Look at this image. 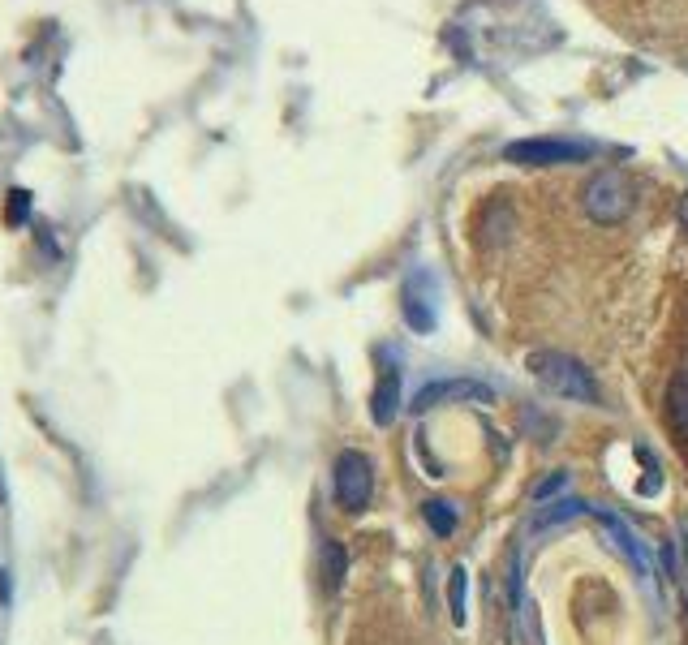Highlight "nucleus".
Instances as JSON below:
<instances>
[{"instance_id":"nucleus-5","label":"nucleus","mask_w":688,"mask_h":645,"mask_svg":"<svg viewBox=\"0 0 688 645\" xmlns=\"http://www.w3.org/2000/svg\"><path fill=\"white\" fill-rule=\"evenodd\" d=\"M452 400H478V405H491L495 392L486 383L478 379H435V383H426L418 396H413V413H430L435 405H452Z\"/></svg>"},{"instance_id":"nucleus-1","label":"nucleus","mask_w":688,"mask_h":645,"mask_svg":"<svg viewBox=\"0 0 688 645\" xmlns=\"http://www.w3.org/2000/svg\"><path fill=\"white\" fill-rule=\"evenodd\" d=\"M529 375L547 387V392L564 396V400H577V405H598L594 375L577 362V357H568V353H555V349L529 353Z\"/></svg>"},{"instance_id":"nucleus-13","label":"nucleus","mask_w":688,"mask_h":645,"mask_svg":"<svg viewBox=\"0 0 688 645\" xmlns=\"http://www.w3.org/2000/svg\"><path fill=\"white\" fill-rule=\"evenodd\" d=\"M671 426L680 430V435H688V379H676L671 383Z\"/></svg>"},{"instance_id":"nucleus-14","label":"nucleus","mask_w":688,"mask_h":645,"mask_svg":"<svg viewBox=\"0 0 688 645\" xmlns=\"http://www.w3.org/2000/svg\"><path fill=\"white\" fill-rule=\"evenodd\" d=\"M564 486H568V473H564V469H555L551 478H542V482L534 486V499H538V504H547V499H551L555 491H564Z\"/></svg>"},{"instance_id":"nucleus-3","label":"nucleus","mask_w":688,"mask_h":645,"mask_svg":"<svg viewBox=\"0 0 688 645\" xmlns=\"http://www.w3.org/2000/svg\"><path fill=\"white\" fill-rule=\"evenodd\" d=\"M594 147L590 142H572V138H521L504 147V164L516 168H555V164H581L590 160Z\"/></svg>"},{"instance_id":"nucleus-6","label":"nucleus","mask_w":688,"mask_h":645,"mask_svg":"<svg viewBox=\"0 0 688 645\" xmlns=\"http://www.w3.org/2000/svg\"><path fill=\"white\" fill-rule=\"evenodd\" d=\"M400 310L413 332H435V280L430 271H413L400 289Z\"/></svg>"},{"instance_id":"nucleus-17","label":"nucleus","mask_w":688,"mask_h":645,"mask_svg":"<svg viewBox=\"0 0 688 645\" xmlns=\"http://www.w3.org/2000/svg\"><path fill=\"white\" fill-rule=\"evenodd\" d=\"M0 602H9V572H0Z\"/></svg>"},{"instance_id":"nucleus-4","label":"nucleus","mask_w":688,"mask_h":645,"mask_svg":"<svg viewBox=\"0 0 688 645\" xmlns=\"http://www.w3.org/2000/svg\"><path fill=\"white\" fill-rule=\"evenodd\" d=\"M332 486H336V504L344 512H362L370 504V495H375V465H370V456L357 448H344L336 456Z\"/></svg>"},{"instance_id":"nucleus-8","label":"nucleus","mask_w":688,"mask_h":645,"mask_svg":"<svg viewBox=\"0 0 688 645\" xmlns=\"http://www.w3.org/2000/svg\"><path fill=\"white\" fill-rule=\"evenodd\" d=\"M370 413H375V426H392L396 413H400V370L387 366L379 383H375V396H370Z\"/></svg>"},{"instance_id":"nucleus-18","label":"nucleus","mask_w":688,"mask_h":645,"mask_svg":"<svg viewBox=\"0 0 688 645\" xmlns=\"http://www.w3.org/2000/svg\"><path fill=\"white\" fill-rule=\"evenodd\" d=\"M680 215H684V228H688V198H684V203H680Z\"/></svg>"},{"instance_id":"nucleus-9","label":"nucleus","mask_w":688,"mask_h":645,"mask_svg":"<svg viewBox=\"0 0 688 645\" xmlns=\"http://www.w3.org/2000/svg\"><path fill=\"white\" fill-rule=\"evenodd\" d=\"M590 512V504L577 495H564V499H555V504H538V516H534V529H555V525H568V521H577V516Z\"/></svg>"},{"instance_id":"nucleus-10","label":"nucleus","mask_w":688,"mask_h":645,"mask_svg":"<svg viewBox=\"0 0 688 645\" xmlns=\"http://www.w3.org/2000/svg\"><path fill=\"white\" fill-rule=\"evenodd\" d=\"M344 568H349V559H344V547L332 538V542H323V585H327V594H336L340 585H344Z\"/></svg>"},{"instance_id":"nucleus-16","label":"nucleus","mask_w":688,"mask_h":645,"mask_svg":"<svg viewBox=\"0 0 688 645\" xmlns=\"http://www.w3.org/2000/svg\"><path fill=\"white\" fill-rule=\"evenodd\" d=\"M663 564H667V572H671V577H676V572H680V559H676V547H671V542L663 547Z\"/></svg>"},{"instance_id":"nucleus-11","label":"nucleus","mask_w":688,"mask_h":645,"mask_svg":"<svg viewBox=\"0 0 688 645\" xmlns=\"http://www.w3.org/2000/svg\"><path fill=\"white\" fill-rule=\"evenodd\" d=\"M422 516H426V525L435 529L439 538L456 534V504H448V499H430V504H422Z\"/></svg>"},{"instance_id":"nucleus-15","label":"nucleus","mask_w":688,"mask_h":645,"mask_svg":"<svg viewBox=\"0 0 688 645\" xmlns=\"http://www.w3.org/2000/svg\"><path fill=\"white\" fill-rule=\"evenodd\" d=\"M26 211H31V194H26V190H18V194H13V224H22L26 220Z\"/></svg>"},{"instance_id":"nucleus-2","label":"nucleus","mask_w":688,"mask_h":645,"mask_svg":"<svg viewBox=\"0 0 688 645\" xmlns=\"http://www.w3.org/2000/svg\"><path fill=\"white\" fill-rule=\"evenodd\" d=\"M633 203H637V190H633V181H628L624 168L594 172V177L585 181V190H581V207H585V215H590L594 224H620V220H628Z\"/></svg>"},{"instance_id":"nucleus-12","label":"nucleus","mask_w":688,"mask_h":645,"mask_svg":"<svg viewBox=\"0 0 688 645\" xmlns=\"http://www.w3.org/2000/svg\"><path fill=\"white\" fill-rule=\"evenodd\" d=\"M465 590H469V572L456 564L452 577H448V611H452V624L465 628Z\"/></svg>"},{"instance_id":"nucleus-7","label":"nucleus","mask_w":688,"mask_h":645,"mask_svg":"<svg viewBox=\"0 0 688 645\" xmlns=\"http://www.w3.org/2000/svg\"><path fill=\"white\" fill-rule=\"evenodd\" d=\"M590 512H594V521L602 525V534H607L611 547L620 551V555L628 559V564H633V568L641 572V577H650V572H654V559H650V551L641 547V538L633 534V529H628L624 516H615L611 508H590Z\"/></svg>"}]
</instances>
